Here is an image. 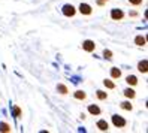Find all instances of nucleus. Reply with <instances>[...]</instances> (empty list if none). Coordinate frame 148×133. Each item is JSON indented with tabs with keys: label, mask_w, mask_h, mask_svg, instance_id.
Returning <instances> with one entry per match:
<instances>
[{
	"label": "nucleus",
	"mask_w": 148,
	"mask_h": 133,
	"mask_svg": "<svg viewBox=\"0 0 148 133\" xmlns=\"http://www.w3.org/2000/svg\"><path fill=\"white\" fill-rule=\"evenodd\" d=\"M73 97H75V99H78V100H85L87 99V94L84 91H81V90H78V91L73 93Z\"/></svg>",
	"instance_id": "obj_12"
},
{
	"label": "nucleus",
	"mask_w": 148,
	"mask_h": 133,
	"mask_svg": "<svg viewBox=\"0 0 148 133\" xmlns=\"http://www.w3.org/2000/svg\"><path fill=\"white\" fill-rule=\"evenodd\" d=\"M82 49L87 51V52H93V51L96 49V43H94L93 40H90V39H87V40H84V43H82Z\"/></svg>",
	"instance_id": "obj_4"
},
{
	"label": "nucleus",
	"mask_w": 148,
	"mask_h": 133,
	"mask_svg": "<svg viewBox=\"0 0 148 133\" xmlns=\"http://www.w3.org/2000/svg\"><path fill=\"white\" fill-rule=\"evenodd\" d=\"M126 82H127L129 85L135 87V85H138V78H136L135 75H129V76L126 78Z\"/></svg>",
	"instance_id": "obj_11"
},
{
	"label": "nucleus",
	"mask_w": 148,
	"mask_h": 133,
	"mask_svg": "<svg viewBox=\"0 0 148 133\" xmlns=\"http://www.w3.org/2000/svg\"><path fill=\"white\" fill-rule=\"evenodd\" d=\"M57 91H58L60 94H63V96L69 93V90H67V87H66L64 84H58V85H57Z\"/></svg>",
	"instance_id": "obj_14"
},
{
	"label": "nucleus",
	"mask_w": 148,
	"mask_h": 133,
	"mask_svg": "<svg viewBox=\"0 0 148 133\" xmlns=\"http://www.w3.org/2000/svg\"><path fill=\"white\" fill-rule=\"evenodd\" d=\"M96 96H97L99 100H106V99H108V93L102 91V90H97V91H96Z\"/></svg>",
	"instance_id": "obj_15"
},
{
	"label": "nucleus",
	"mask_w": 148,
	"mask_h": 133,
	"mask_svg": "<svg viewBox=\"0 0 148 133\" xmlns=\"http://www.w3.org/2000/svg\"><path fill=\"white\" fill-rule=\"evenodd\" d=\"M138 70H139L141 73H147V72H148V61H147V60L139 61V63H138Z\"/></svg>",
	"instance_id": "obj_6"
},
{
	"label": "nucleus",
	"mask_w": 148,
	"mask_h": 133,
	"mask_svg": "<svg viewBox=\"0 0 148 133\" xmlns=\"http://www.w3.org/2000/svg\"><path fill=\"white\" fill-rule=\"evenodd\" d=\"M62 12H63L64 16H75L76 15V8L73 5H64Z\"/></svg>",
	"instance_id": "obj_2"
},
{
	"label": "nucleus",
	"mask_w": 148,
	"mask_h": 133,
	"mask_svg": "<svg viewBox=\"0 0 148 133\" xmlns=\"http://www.w3.org/2000/svg\"><path fill=\"white\" fill-rule=\"evenodd\" d=\"M136 15H138V12H135V11L130 12V16H136Z\"/></svg>",
	"instance_id": "obj_23"
},
{
	"label": "nucleus",
	"mask_w": 148,
	"mask_h": 133,
	"mask_svg": "<svg viewBox=\"0 0 148 133\" xmlns=\"http://www.w3.org/2000/svg\"><path fill=\"white\" fill-rule=\"evenodd\" d=\"M144 0H129V3L130 5H133V6H139V5H142Z\"/></svg>",
	"instance_id": "obj_21"
},
{
	"label": "nucleus",
	"mask_w": 148,
	"mask_h": 133,
	"mask_svg": "<svg viewBox=\"0 0 148 133\" xmlns=\"http://www.w3.org/2000/svg\"><path fill=\"white\" fill-rule=\"evenodd\" d=\"M120 106H121V109H124V111H132L133 109V105L130 102H123Z\"/></svg>",
	"instance_id": "obj_16"
},
{
	"label": "nucleus",
	"mask_w": 148,
	"mask_h": 133,
	"mask_svg": "<svg viewBox=\"0 0 148 133\" xmlns=\"http://www.w3.org/2000/svg\"><path fill=\"white\" fill-rule=\"evenodd\" d=\"M111 18L115 20V21H121V20L124 18V12L121 11V9H112L111 11Z\"/></svg>",
	"instance_id": "obj_5"
},
{
	"label": "nucleus",
	"mask_w": 148,
	"mask_h": 133,
	"mask_svg": "<svg viewBox=\"0 0 148 133\" xmlns=\"http://www.w3.org/2000/svg\"><path fill=\"white\" fill-rule=\"evenodd\" d=\"M12 112H14V117H16V118H18L20 115H21V109L18 108V106H14V109H12Z\"/></svg>",
	"instance_id": "obj_20"
},
{
	"label": "nucleus",
	"mask_w": 148,
	"mask_h": 133,
	"mask_svg": "<svg viewBox=\"0 0 148 133\" xmlns=\"http://www.w3.org/2000/svg\"><path fill=\"white\" fill-rule=\"evenodd\" d=\"M103 57L111 61V60H112V51H111V49H103Z\"/></svg>",
	"instance_id": "obj_19"
},
{
	"label": "nucleus",
	"mask_w": 148,
	"mask_h": 133,
	"mask_svg": "<svg viewBox=\"0 0 148 133\" xmlns=\"http://www.w3.org/2000/svg\"><path fill=\"white\" fill-rule=\"evenodd\" d=\"M111 78L112 79H120L121 78V70L118 67H111Z\"/></svg>",
	"instance_id": "obj_10"
},
{
	"label": "nucleus",
	"mask_w": 148,
	"mask_h": 133,
	"mask_svg": "<svg viewBox=\"0 0 148 133\" xmlns=\"http://www.w3.org/2000/svg\"><path fill=\"white\" fill-rule=\"evenodd\" d=\"M123 94H124V97H127V99H135L136 97V91L133 90V88H126V90L123 91Z\"/></svg>",
	"instance_id": "obj_7"
},
{
	"label": "nucleus",
	"mask_w": 148,
	"mask_h": 133,
	"mask_svg": "<svg viewBox=\"0 0 148 133\" xmlns=\"http://www.w3.org/2000/svg\"><path fill=\"white\" fill-rule=\"evenodd\" d=\"M135 43H136L138 47H145L147 45V40H145L144 36H136L135 38Z\"/></svg>",
	"instance_id": "obj_13"
},
{
	"label": "nucleus",
	"mask_w": 148,
	"mask_h": 133,
	"mask_svg": "<svg viewBox=\"0 0 148 133\" xmlns=\"http://www.w3.org/2000/svg\"><path fill=\"white\" fill-rule=\"evenodd\" d=\"M88 112H90L91 115H100V114H102V109L99 108L97 105H90V106H88Z\"/></svg>",
	"instance_id": "obj_8"
},
{
	"label": "nucleus",
	"mask_w": 148,
	"mask_h": 133,
	"mask_svg": "<svg viewBox=\"0 0 148 133\" xmlns=\"http://www.w3.org/2000/svg\"><path fill=\"white\" fill-rule=\"evenodd\" d=\"M108 2V0H96V3H97L99 6H103V5H105Z\"/></svg>",
	"instance_id": "obj_22"
},
{
	"label": "nucleus",
	"mask_w": 148,
	"mask_h": 133,
	"mask_svg": "<svg viewBox=\"0 0 148 133\" xmlns=\"http://www.w3.org/2000/svg\"><path fill=\"white\" fill-rule=\"evenodd\" d=\"M12 129H11V126L8 123H0V132H3V133H6V132H11Z\"/></svg>",
	"instance_id": "obj_17"
},
{
	"label": "nucleus",
	"mask_w": 148,
	"mask_h": 133,
	"mask_svg": "<svg viewBox=\"0 0 148 133\" xmlns=\"http://www.w3.org/2000/svg\"><path fill=\"white\" fill-rule=\"evenodd\" d=\"M97 129L102 130V132H106L109 129V124L106 123V120H99L97 121Z\"/></svg>",
	"instance_id": "obj_9"
},
{
	"label": "nucleus",
	"mask_w": 148,
	"mask_h": 133,
	"mask_svg": "<svg viewBox=\"0 0 148 133\" xmlns=\"http://www.w3.org/2000/svg\"><path fill=\"white\" fill-rule=\"evenodd\" d=\"M112 124L118 129H123V127H126L127 121L121 117V115H112Z\"/></svg>",
	"instance_id": "obj_1"
},
{
	"label": "nucleus",
	"mask_w": 148,
	"mask_h": 133,
	"mask_svg": "<svg viewBox=\"0 0 148 133\" xmlns=\"http://www.w3.org/2000/svg\"><path fill=\"white\" fill-rule=\"evenodd\" d=\"M103 85H105L106 88H109V90H114L115 88V82H112L111 79H105V81H103Z\"/></svg>",
	"instance_id": "obj_18"
},
{
	"label": "nucleus",
	"mask_w": 148,
	"mask_h": 133,
	"mask_svg": "<svg viewBox=\"0 0 148 133\" xmlns=\"http://www.w3.org/2000/svg\"><path fill=\"white\" fill-rule=\"evenodd\" d=\"M78 11H79L82 15H91L93 14V8L88 3H81L79 8H78Z\"/></svg>",
	"instance_id": "obj_3"
}]
</instances>
